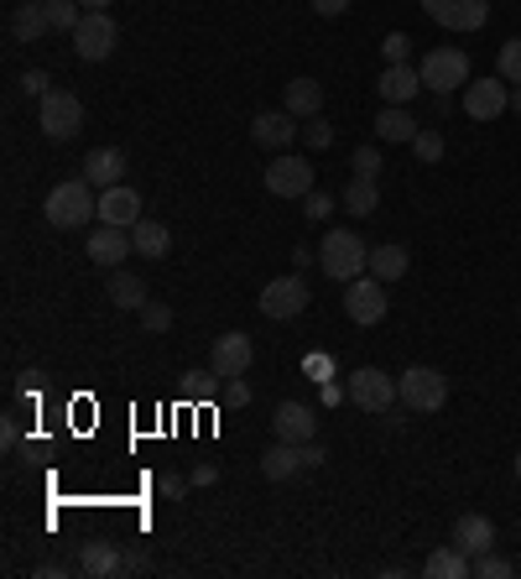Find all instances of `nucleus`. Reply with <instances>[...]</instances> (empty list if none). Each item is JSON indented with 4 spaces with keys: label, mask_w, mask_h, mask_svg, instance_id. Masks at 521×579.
Here are the masks:
<instances>
[{
    "label": "nucleus",
    "mask_w": 521,
    "mask_h": 579,
    "mask_svg": "<svg viewBox=\"0 0 521 579\" xmlns=\"http://www.w3.org/2000/svg\"><path fill=\"white\" fill-rule=\"evenodd\" d=\"M344 391H350L355 408L376 412V418H386V412L402 402V397H397V376H386V371H376V365H360L355 376L344 382Z\"/></svg>",
    "instance_id": "nucleus-6"
},
{
    "label": "nucleus",
    "mask_w": 521,
    "mask_h": 579,
    "mask_svg": "<svg viewBox=\"0 0 521 579\" xmlns=\"http://www.w3.org/2000/svg\"><path fill=\"white\" fill-rule=\"evenodd\" d=\"M142 193L116 183V189H99V225H120V230H131L136 219H142Z\"/></svg>",
    "instance_id": "nucleus-16"
},
{
    "label": "nucleus",
    "mask_w": 521,
    "mask_h": 579,
    "mask_svg": "<svg viewBox=\"0 0 521 579\" xmlns=\"http://www.w3.org/2000/svg\"><path fill=\"white\" fill-rule=\"evenodd\" d=\"M84 11H110V0H78Z\"/></svg>",
    "instance_id": "nucleus-49"
},
{
    "label": "nucleus",
    "mask_w": 521,
    "mask_h": 579,
    "mask_svg": "<svg viewBox=\"0 0 521 579\" xmlns=\"http://www.w3.org/2000/svg\"><path fill=\"white\" fill-rule=\"evenodd\" d=\"M313 262V245H292V266H298V272H303V266Z\"/></svg>",
    "instance_id": "nucleus-47"
},
{
    "label": "nucleus",
    "mask_w": 521,
    "mask_h": 579,
    "mask_svg": "<svg viewBox=\"0 0 521 579\" xmlns=\"http://www.w3.org/2000/svg\"><path fill=\"white\" fill-rule=\"evenodd\" d=\"M407 245H371V277H380V282H397V277H407Z\"/></svg>",
    "instance_id": "nucleus-28"
},
{
    "label": "nucleus",
    "mask_w": 521,
    "mask_h": 579,
    "mask_svg": "<svg viewBox=\"0 0 521 579\" xmlns=\"http://www.w3.org/2000/svg\"><path fill=\"white\" fill-rule=\"evenodd\" d=\"M84 178H89L95 189H116L120 178H125V152H120V146H95V152L84 157Z\"/></svg>",
    "instance_id": "nucleus-20"
},
{
    "label": "nucleus",
    "mask_w": 521,
    "mask_h": 579,
    "mask_svg": "<svg viewBox=\"0 0 521 579\" xmlns=\"http://www.w3.org/2000/svg\"><path fill=\"white\" fill-rule=\"evenodd\" d=\"M142 329H146V335H167V329H172V309H167V303H146V309H142Z\"/></svg>",
    "instance_id": "nucleus-36"
},
{
    "label": "nucleus",
    "mask_w": 521,
    "mask_h": 579,
    "mask_svg": "<svg viewBox=\"0 0 521 579\" xmlns=\"http://www.w3.org/2000/svg\"><path fill=\"white\" fill-rule=\"evenodd\" d=\"M308 303H313V292H308V277H303V272L277 277V282L260 288V314L266 318H298Z\"/></svg>",
    "instance_id": "nucleus-9"
},
{
    "label": "nucleus",
    "mask_w": 521,
    "mask_h": 579,
    "mask_svg": "<svg viewBox=\"0 0 521 579\" xmlns=\"http://www.w3.org/2000/svg\"><path fill=\"white\" fill-rule=\"evenodd\" d=\"M417 73H423V89L449 95V89H459V84H470V58H464L459 48H433Z\"/></svg>",
    "instance_id": "nucleus-10"
},
{
    "label": "nucleus",
    "mask_w": 521,
    "mask_h": 579,
    "mask_svg": "<svg viewBox=\"0 0 521 579\" xmlns=\"http://www.w3.org/2000/svg\"><path fill=\"white\" fill-rule=\"evenodd\" d=\"M376 136L380 142H412V136H417V125H412V116H407V105H386V110H380Z\"/></svg>",
    "instance_id": "nucleus-29"
},
{
    "label": "nucleus",
    "mask_w": 521,
    "mask_h": 579,
    "mask_svg": "<svg viewBox=\"0 0 521 579\" xmlns=\"http://www.w3.org/2000/svg\"><path fill=\"white\" fill-rule=\"evenodd\" d=\"M350 168H355V178H376V172H380V152H376V146H360L355 157H350Z\"/></svg>",
    "instance_id": "nucleus-37"
},
{
    "label": "nucleus",
    "mask_w": 521,
    "mask_h": 579,
    "mask_svg": "<svg viewBox=\"0 0 521 579\" xmlns=\"http://www.w3.org/2000/svg\"><path fill=\"white\" fill-rule=\"evenodd\" d=\"M78 575H89V579L120 575V548H116V543H105V538L84 543V548H78Z\"/></svg>",
    "instance_id": "nucleus-24"
},
{
    "label": "nucleus",
    "mask_w": 521,
    "mask_h": 579,
    "mask_svg": "<svg viewBox=\"0 0 521 579\" xmlns=\"http://www.w3.org/2000/svg\"><path fill=\"white\" fill-rule=\"evenodd\" d=\"M298 116H287V110H260L256 121H251V142L266 146V152H282L287 142H298Z\"/></svg>",
    "instance_id": "nucleus-19"
},
{
    "label": "nucleus",
    "mask_w": 521,
    "mask_h": 579,
    "mask_svg": "<svg viewBox=\"0 0 521 579\" xmlns=\"http://www.w3.org/2000/svg\"><path fill=\"white\" fill-rule=\"evenodd\" d=\"M397 397L412 412H444L449 408V376L433 371V365H407L397 376Z\"/></svg>",
    "instance_id": "nucleus-2"
},
{
    "label": "nucleus",
    "mask_w": 521,
    "mask_h": 579,
    "mask_svg": "<svg viewBox=\"0 0 521 579\" xmlns=\"http://www.w3.org/2000/svg\"><path fill=\"white\" fill-rule=\"evenodd\" d=\"M318 262H324V277H334V282H355L360 272L371 266V251H365V241H360L355 230H329Z\"/></svg>",
    "instance_id": "nucleus-3"
},
{
    "label": "nucleus",
    "mask_w": 521,
    "mask_h": 579,
    "mask_svg": "<svg viewBox=\"0 0 521 579\" xmlns=\"http://www.w3.org/2000/svg\"><path fill=\"white\" fill-rule=\"evenodd\" d=\"M511 110V84L506 79H470L464 84V116L470 121H480V125H490V121H500Z\"/></svg>",
    "instance_id": "nucleus-8"
},
{
    "label": "nucleus",
    "mask_w": 521,
    "mask_h": 579,
    "mask_svg": "<svg viewBox=\"0 0 521 579\" xmlns=\"http://www.w3.org/2000/svg\"><path fill=\"white\" fill-rule=\"evenodd\" d=\"M43 5H48V26H52V32H69V37H73V26L84 22L78 0H43Z\"/></svg>",
    "instance_id": "nucleus-31"
},
{
    "label": "nucleus",
    "mask_w": 521,
    "mask_h": 579,
    "mask_svg": "<svg viewBox=\"0 0 521 579\" xmlns=\"http://www.w3.org/2000/svg\"><path fill=\"white\" fill-rule=\"evenodd\" d=\"M105 292H110V303H116V309H131V314H142L146 303H152V298H146V282L142 277H136V272H110V282H105Z\"/></svg>",
    "instance_id": "nucleus-25"
},
{
    "label": "nucleus",
    "mask_w": 521,
    "mask_h": 579,
    "mask_svg": "<svg viewBox=\"0 0 521 579\" xmlns=\"http://www.w3.org/2000/svg\"><path fill=\"white\" fill-rule=\"evenodd\" d=\"M453 543L464 548V554H485V548H496V528H490V517H480V511H464L459 522H453Z\"/></svg>",
    "instance_id": "nucleus-21"
},
{
    "label": "nucleus",
    "mask_w": 521,
    "mask_h": 579,
    "mask_svg": "<svg viewBox=\"0 0 521 579\" xmlns=\"http://www.w3.org/2000/svg\"><path fill=\"white\" fill-rule=\"evenodd\" d=\"M407 48H412V37H407V32H391V37L380 43V52H386V63H407Z\"/></svg>",
    "instance_id": "nucleus-39"
},
{
    "label": "nucleus",
    "mask_w": 521,
    "mask_h": 579,
    "mask_svg": "<svg viewBox=\"0 0 521 579\" xmlns=\"http://www.w3.org/2000/svg\"><path fill=\"white\" fill-rule=\"evenodd\" d=\"M496 73L506 79V84H521V37L500 43V52H496Z\"/></svg>",
    "instance_id": "nucleus-33"
},
{
    "label": "nucleus",
    "mask_w": 521,
    "mask_h": 579,
    "mask_svg": "<svg viewBox=\"0 0 521 579\" xmlns=\"http://www.w3.org/2000/svg\"><path fill=\"white\" fill-rule=\"evenodd\" d=\"M376 95L386 99V105H412V99L423 95V73L407 69V63H386L376 79Z\"/></svg>",
    "instance_id": "nucleus-17"
},
{
    "label": "nucleus",
    "mask_w": 521,
    "mask_h": 579,
    "mask_svg": "<svg viewBox=\"0 0 521 579\" xmlns=\"http://www.w3.org/2000/svg\"><path fill=\"white\" fill-rule=\"evenodd\" d=\"M131 241H136V256H146V262H162L167 251H172V230H167L162 219H136L131 225Z\"/></svg>",
    "instance_id": "nucleus-22"
},
{
    "label": "nucleus",
    "mask_w": 521,
    "mask_h": 579,
    "mask_svg": "<svg viewBox=\"0 0 521 579\" xmlns=\"http://www.w3.org/2000/svg\"><path fill=\"white\" fill-rule=\"evenodd\" d=\"M120 32H116V16L110 11H84V22L73 26V52L84 58V63H105L110 52H116Z\"/></svg>",
    "instance_id": "nucleus-7"
},
{
    "label": "nucleus",
    "mask_w": 521,
    "mask_h": 579,
    "mask_svg": "<svg viewBox=\"0 0 521 579\" xmlns=\"http://www.w3.org/2000/svg\"><path fill=\"white\" fill-rule=\"evenodd\" d=\"M308 371H313V376H318V382H329V355H324V361L313 355V361H308Z\"/></svg>",
    "instance_id": "nucleus-48"
},
{
    "label": "nucleus",
    "mask_w": 521,
    "mask_h": 579,
    "mask_svg": "<svg viewBox=\"0 0 521 579\" xmlns=\"http://www.w3.org/2000/svg\"><path fill=\"white\" fill-rule=\"evenodd\" d=\"M313 11H318V16H344L350 0H313Z\"/></svg>",
    "instance_id": "nucleus-44"
},
{
    "label": "nucleus",
    "mask_w": 521,
    "mask_h": 579,
    "mask_svg": "<svg viewBox=\"0 0 521 579\" xmlns=\"http://www.w3.org/2000/svg\"><path fill=\"white\" fill-rule=\"evenodd\" d=\"M251 361H256V350H251V335L230 329V335L214 339V350H209V371L219 376V382H230V376H245V371H251Z\"/></svg>",
    "instance_id": "nucleus-12"
},
{
    "label": "nucleus",
    "mask_w": 521,
    "mask_h": 579,
    "mask_svg": "<svg viewBox=\"0 0 521 579\" xmlns=\"http://www.w3.org/2000/svg\"><path fill=\"white\" fill-rule=\"evenodd\" d=\"M271 429H277V438H287V444H308V438L318 434V412H313L308 402H282V408L271 412Z\"/></svg>",
    "instance_id": "nucleus-18"
},
{
    "label": "nucleus",
    "mask_w": 521,
    "mask_h": 579,
    "mask_svg": "<svg viewBox=\"0 0 521 579\" xmlns=\"http://www.w3.org/2000/svg\"><path fill=\"white\" fill-rule=\"evenodd\" d=\"M43 219H48L52 230H89L99 225V193L89 178H69V183H58V189L43 198Z\"/></svg>",
    "instance_id": "nucleus-1"
},
{
    "label": "nucleus",
    "mask_w": 521,
    "mask_h": 579,
    "mask_svg": "<svg viewBox=\"0 0 521 579\" xmlns=\"http://www.w3.org/2000/svg\"><path fill=\"white\" fill-rule=\"evenodd\" d=\"M412 152H417L423 168H433V162H444V136H438V131H417V136H412Z\"/></svg>",
    "instance_id": "nucleus-34"
},
{
    "label": "nucleus",
    "mask_w": 521,
    "mask_h": 579,
    "mask_svg": "<svg viewBox=\"0 0 521 579\" xmlns=\"http://www.w3.org/2000/svg\"><path fill=\"white\" fill-rule=\"evenodd\" d=\"M344 314L355 318V324H380L386 318V282L371 277V272H360L355 282H344Z\"/></svg>",
    "instance_id": "nucleus-11"
},
{
    "label": "nucleus",
    "mask_w": 521,
    "mask_h": 579,
    "mask_svg": "<svg viewBox=\"0 0 521 579\" xmlns=\"http://www.w3.org/2000/svg\"><path fill=\"white\" fill-rule=\"evenodd\" d=\"M37 125H43L48 142H73V136L84 131V105H78V95H69V89H48L43 105H37Z\"/></svg>",
    "instance_id": "nucleus-4"
},
{
    "label": "nucleus",
    "mask_w": 521,
    "mask_h": 579,
    "mask_svg": "<svg viewBox=\"0 0 521 579\" xmlns=\"http://www.w3.org/2000/svg\"><path fill=\"white\" fill-rule=\"evenodd\" d=\"M225 402H230V408H245V402H251V386L240 382V376H230V382H225Z\"/></svg>",
    "instance_id": "nucleus-40"
},
{
    "label": "nucleus",
    "mask_w": 521,
    "mask_h": 579,
    "mask_svg": "<svg viewBox=\"0 0 521 579\" xmlns=\"http://www.w3.org/2000/svg\"><path fill=\"white\" fill-rule=\"evenodd\" d=\"M131 251H136V241H131V230H120V225H95L89 241H84V256L95 266H105V272H116Z\"/></svg>",
    "instance_id": "nucleus-15"
},
{
    "label": "nucleus",
    "mask_w": 521,
    "mask_h": 579,
    "mask_svg": "<svg viewBox=\"0 0 521 579\" xmlns=\"http://www.w3.org/2000/svg\"><path fill=\"white\" fill-rule=\"evenodd\" d=\"M511 575H517V564H511V558H500L496 548L474 554V579H511Z\"/></svg>",
    "instance_id": "nucleus-32"
},
{
    "label": "nucleus",
    "mask_w": 521,
    "mask_h": 579,
    "mask_svg": "<svg viewBox=\"0 0 521 579\" xmlns=\"http://www.w3.org/2000/svg\"><path fill=\"white\" fill-rule=\"evenodd\" d=\"M298 136H303V142H308L313 152H324V146L334 142V125L324 121V110H318V116H308V125H303V131H298Z\"/></svg>",
    "instance_id": "nucleus-35"
},
{
    "label": "nucleus",
    "mask_w": 521,
    "mask_h": 579,
    "mask_svg": "<svg viewBox=\"0 0 521 579\" xmlns=\"http://www.w3.org/2000/svg\"><path fill=\"white\" fill-rule=\"evenodd\" d=\"M427 579H470L474 575V558L459 548V543H449V548H438V554H427L423 564Z\"/></svg>",
    "instance_id": "nucleus-27"
},
{
    "label": "nucleus",
    "mask_w": 521,
    "mask_h": 579,
    "mask_svg": "<svg viewBox=\"0 0 521 579\" xmlns=\"http://www.w3.org/2000/svg\"><path fill=\"white\" fill-rule=\"evenodd\" d=\"M214 382H219L214 371H209V376H198V371H193V376H189V397H209V391H214Z\"/></svg>",
    "instance_id": "nucleus-43"
},
{
    "label": "nucleus",
    "mask_w": 521,
    "mask_h": 579,
    "mask_svg": "<svg viewBox=\"0 0 521 579\" xmlns=\"http://www.w3.org/2000/svg\"><path fill=\"white\" fill-rule=\"evenodd\" d=\"M423 11L449 32H480L490 16V0H423Z\"/></svg>",
    "instance_id": "nucleus-13"
},
{
    "label": "nucleus",
    "mask_w": 521,
    "mask_h": 579,
    "mask_svg": "<svg viewBox=\"0 0 521 579\" xmlns=\"http://www.w3.org/2000/svg\"><path fill=\"white\" fill-rule=\"evenodd\" d=\"M344 204H350V215H376V209H380L376 178H355V183L344 189Z\"/></svg>",
    "instance_id": "nucleus-30"
},
{
    "label": "nucleus",
    "mask_w": 521,
    "mask_h": 579,
    "mask_svg": "<svg viewBox=\"0 0 521 579\" xmlns=\"http://www.w3.org/2000/svg\"><path fill=\"white\" fill-rule=\"evenodd\" d=\"M146 569H152L146 554H136V548H131V554H120V575H146Z\"/></svg>",
    "instance_id": "nucleus-42"
},
{
    "label": "nucleus",
    "mask_w": 521,
    "mask_h": 579,
    "mask_svg": "<svg viewBox=\"0 0 521 579\" xmlns=\"http://www.w3.org/2000/svg\"><path fill=\"white\" fill-rule=\"evenodd\" d=\"M183 491H189L183 475H162V496H183Z\"/></svg>",
    "instance_id": "nucleus-46"
},
{
    "label": "nucleus",
    "mask_w": 521,
    "mask_h": 579,
    "mask_svg": "<svg viewBox=\"0 0 521 579\" xmlns=\"http://www.w3.org/2000/svg\"><path fill=\"white\" fill-rule=\"evenodd\" d=\"M52 26H48V5L43 0H22L16 5V16H11V37L16 43H43Z\"/></svg>",
    "instance_id": "nucleus-26"
},
{
    "label": "nucleus",
    "mask_w": 521,
    "mask_h": 579,
    "mask_svg": "<svg viewBox=\"0 0 521 579\" xmlns=\"http://www.w3.org/2000/svg\"><path fill=\"white\" fill-rule=\"evenodd\" d=\"M219 481V465H193V485H214Z\"/></svg>",
    "instance_id": "nucleus-45"
},
{
    "label": "nucleus",
    "mask_w": 521,
    "mask_h": 579,
    "mask_svg": "<svg viewBox=\"0 0 521 579\" xmlns=\"http://www.w3.org/2000/svg\"><path fill=\"white\" fill-rule=\"evenodd\" d=\"M517 475H521V449H517Z\"/></svg>",
    "instance_id": "nucleus-51"
},
{
    "label": "nucleus",
    "mask_w": 521,
    "mask_h": 579,
    "mask_svg": "<svg viewBox=\"0 0 521 579\" xmlns=\"http://www.w3.org/2000/svg\"><path fill=\"white\" fill-rule=\"evenodd\" d=\"M22 89H26V95L43 99V95H48V73H43V69H26V73H22Z\"/></svg>",
    "instance_id": "nucleus-41"
},
{
    "label": "nucleus",
    "mask_w": 521,
    "mask_h": 579,
    "mask_svg": "<svg viewBox=\"0 0 521 579\" xmlns=\"http://www.w3.org/2000/svg\"><path fill=\"white\" fill-rule=\"evenodd\" d=\"M266 193H277V198H308L313 168L303 157H282V152H277V162L266 168Z\"/></svg>",
    "instance_id": "nucleus-14"
},
{
    "label": "nucleus",
    "mask_w": 521,
    "mask_h": 579,
    "mask_svg": "<svg viewBox=\"0 0 521 579\" xmlns=\"http://www.w3.org/2000/svg\"><path fill=\"white\" fill-rule=\"evenodd\" d=\"M511 110L521 116V84H511Z\"/></svg>",
    "instance_id": "nucleus-50"
},
{
    "label": "nucleus",
    "mask_w": 521,
    "mask_h": 579,
    "mask_svg": "<svg viewBox=\"0 0 521 579\" xmlns=\"http://www.w3.org/2000/svg\"><path fill=\"white\" fill-rule=\"evenodd\" d=\"M303 215H308V219L334 215V198H329V189H313L308 198H303Z\"/></svg>",
    "instance_id": "nucleus-38"
},
{
    "label": "nucleus",
    "mask_w": 521,
    "mask_h": 579,
    "mask_svg": "<svg viewBox=\"0 0 521 579\" xmlns=\"http://www.w3.org/2000/svg\"><path fill=\"white\" fill-rule=\"evenodd\" d=\"M282 110L287 116H298V121L318 116V110H324V84H318V79H292L287 95H282Z\"/></svg>",
    "instance_id": "nucleus-23"
},
{
    "label": "nucleus",
    "mask_w": 521,
    "mask_h": 579,
    "mask_svg": "<svg viewBox=\"0 0 521 579\" xmlns=\"http://www.w3.org/2000/svg\"><path fill=\"white\" fill-rule=\"evenodd\" d=\"M324 459L329 455H324L313 438L308 444H287V438H277V444L260 455V475H266V481H292V475H303V470H318Z\"/></svg>",
    "instance_id": "nucleus-5"
}]
</instances>
